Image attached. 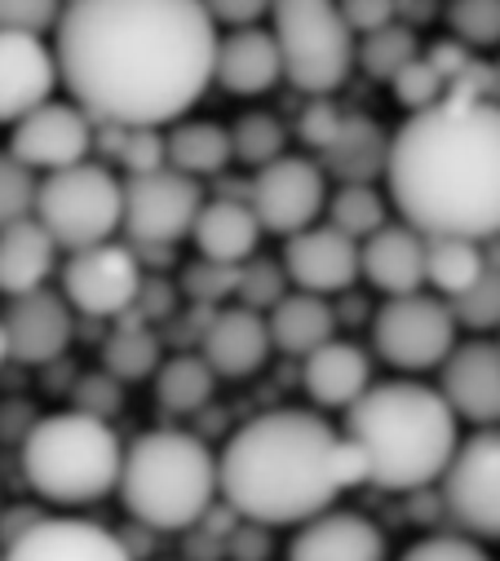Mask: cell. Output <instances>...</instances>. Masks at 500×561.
<instances>
[{
  "label": "cell",
  "mask_w": 500,
  "mask_h": 561,
  "mask_svg": "<svg viewBox=\"0 0 500 561\" xmlns=\"http://www.w3.org/2000/svg\"><path fill=\"white\" fill-rule=\"evenodd\" d=\"M217 19L204 0H67L54 54L93 124H178L217 84Z\"/></svg>",
  "instance_id": "1"
},
{
  "label": "cell",
  "mask_w": 500,
  "mask_h": 561,
  "mask_svg": "<svg viewBox=\"0 0 500 561\" xmlns=\"http://www.w3.org/2000/svg\"><path fill=\"white\" fill-rule=\"evenodd\" d=\"M390 204L421 234L500 239V102L452 93L408 111L390 142Z\"/></svg>",
  "instance_id": "2"
},
{
  "label": "cell",
  "mask_w": 500,
  "mask_h": 561,
  "mask_svg": "<svg viewBox=\"0 0 500 561\" xmlns=\"http://www.w3.org/2000/svg\"><path fill=\"white\" fill-rule=\"evenodd\" d=\"M350 486H367L363 447L306 407L253 415L221 447V500L248 522L302 526Z\"/></svg>",
  "instance_id": "3"
},
{
  "label": "cell",
  "mask_w": 500,
  "mask_h": 561,
  "mask_svg": "<svg viewBox=\"0 0 500 561\" xmlns=\"http://www.w3.org/2000/svg\"><path fill=\"white\" fill-rule=\"evenodd\" d=\"M461 415L421 380L367 385L363 398L345 407L341 434L354 438L367 456V486L382 491H425L443 482L456 447Z\"/></svg>",
  "instance_id": "4"
},
{
  "label": "cell",
  "mask_w": 500,
  "mask_h": 561,
  "mask_svg": "<svg viewBox=\"0 0 500 561\" xmlns=\"http://www.w3.org/2000/svg\"><path fill=\"white\" fill-rule=\"evenodd\" d=\"M120 500L156 530H191L221 500V456L186 430H151L124 451Z\"/></svg>",
  "instance_id": "5"
},
{
  "label": "cell",
  "mask_w": 500,
  "mask_h": 561,
  "mask_svg": "<svg viewBox=\"0 0 500 561\" xmlns=\"http://www.w3.org/2000/svg\"><path fill=\"white\" fill-rule=\"evenodd\" d=\"M27 486L58 508L98 504L120 491L124 447L102 415L89 411H54L41 415L32 434L19 443Z\"/></svg>",
  "instance_id": "6"
},
{
  "label": "cell",
  "mask_w": 500,
  "mask_h": 561,
  "mask_svg": "<svg viewBox=\"0 0 500 561\" xmlns=\"http://www.w3.org/2000/svg\"><path fill=\"white\" fill-rule=\"evenodd\" d=\"M271 32L284 54V80L310 98L337 93L359 58L341 0H275Z\"/></svg>",
  "instance_id": "7"
},
{
  "label": "cell",
  "mask_w": 500,
  "mask_h": 561,
  "mask_svg": "<svg viewBox=\"0 0 500 561\" xmlns=\"http://www.w3.org/2000/svg\"><path fill=\"white\" fill-rule=\"evenodd\" d=\"M36 217L67 252L106 243L115 239V230H124V182L93 160L45 173L36 195Z\"/></svg>",
  "instance_id": "8"
},
{
  "label": "cell",
  "mask_w": 500,
  "mask_h": 561,
  "mask_svg": "<svg viewBox=\"0 0 500 561\" xmlns=\"http://www.w3.org/2000/svg\"><path fill=\"white\" fill-rule=\"evenodd\" d=\"M456 314L443 297L408 293V297H386V306L372 314V345L377 354L399 367V371H430L443 367L447 354L456 350Z\"/></svg>",
  "instance_id": "9"
},
{
  "label": "cell",
  "mask_w": 500,
  "mask_h": 561,
  "mask_svg": "<svg viewBox=\"0 0 500 561\" xmlns=\"http://www.w3.org/2000/svg\"><path fill=\"white\" fill-rule=\"evenodd\" d=\"M200 178L164 164L156 173L124 178V234L129 243H182L204 213Z\"/></svg>",
  "instance_id": "10"
},
{
  "label": "cell",
  "mask_w": 500,
  "mask_h": 561,
  "mask_svg": "<svg viewBox=\"0 0 500 561\" xmlns=\"http://www.w3.org/2000/svg\"><path fill=\"white\" fill-rule=\"evenodd\" d=\"M63 297L71 301L76 314L84 319H120L138 306L143 293V261L134 252V243H93L67 256L63 265Z\"/></svg>",
  "instance_id": "11"
},
{
  "label": "cell",
  "mask_w": 500,
  "mask_h": 561,
  "mask_svg": "<svg viewBox=\"0 0 500 561\" xmlns=\"http://www.w3.org/2000/svg\"><path fill=\"white\" fill-rule=\"evenodd\" d=\"M443 513L456 530L500 543V425L465 438L443 473Z\"/></svg>",
  "instance_id": "12"
},
{
  "label": "cell",
  "mask_w": 500,
  "mask_h": 561,
  "mask_svg": "<svg viewBox=\"0 0 500 561\" xmlns=\"http://www.w3.org/2000/svg\"><path fill=\"white\" fill-rule=\"evenodd\" d=\"M253 213L271 234H297L328 213V173L319 160L280 156L253 178Z\"/></svg>",
  "instance_id": "13"
},
{
  "label": "cell",
  "mask_w": 500,
  "mask_h": 561,
  "mask_svg": "<svg viewBox=\"0 0 500 561\" xmlns=\"http://www.w3.org/2000/svg\"><path fill=\"white\" fill-rule=\"evenodd\" d=\"M93 142H98L93 115L80 102H54L49 98L45 106H36L32 115H23L14 124L10 151L23 164H32L36 173H58V169H71V164L89 160Z\"/></svg>",
  "instance_id": "14"
},
{
  "label": "cell",
  "mask_w": 500,
  "mask_h": 561,
  "mask_svg": "<svg viewBox=\"0 0 500 561\" xmlns=\"http://www.w3.org/2000/svg\"><path fill=\"white\" fill-rule=\"evenodd\" d=\"M284 265L293 288L302 293H319V297H341L354 288V278L363 274V243L345 230L328 226H306L297 234H288L284 248Z\"/></svg>",
  "instance_id": "15"
},
{
  "label": "cell",
  "mask_w": 500,
  "mask_h": 561,
  "mask_svg": "<svg viewBox=\"0 0 500 561\" xmlns=\"http://www.w3.org/2000/svg\"><path fill=\"white\" fill-rule=\"evenodd\" d=\"M63 84V67L54 45L32 32H0V124H19L36 106L54 98Z\"/></svg>",
  "instance_id": "16"
},
{
  "label": "cell",
  "mask_w": 500,
  "mask_h": 561,
  "mask_svg": "<svg viewBox=\"0 0 500 561\" xmlns=\"http://www.w3.org/2000/svg\"><path fill=\"white\" fill-rule=\"evenodd\" d=\"M5 332H10V350L19 363L27 367H45V363H58L76 336V310L71 301L49 288H36V293H23V297H10L5 306Z\"/></svg>",
  "instance_id": "17"
},
{
  "label": "cell",
  "mask_w": 500,
  "mask_h": 561,
  "mask_svg": "<svg viewBox=\"0 0 500 561\" xmlns=\"http://www.w3.org/2000/svg\"><path fill=\"white\" fill-rule=\"evenodd\" d=\"M439 371V389L461 420L478 430L500 425V341H465L447 354Z\"/></svg>",
  "instance_id": "18"
},
{
  "label": "cell",
  "mask_w": 500,
  "mask_h": 561,
  "mask_svg": "<svg viewBox=\"0 0 500 561\" xmlns=\"http://www.w3.org/2000/svg\"><path fill=\"white\" fill-rule=\"evenodd\" d=\"M5 561H134L115 530L84 517H45L5 548Z\"/></svg>",
  "instance_id": "19"
},
{
  "label": "cell",
  "mask_w": 500,
  "mask_h": 561,
  "mask_svg": "<svg viewBox=\"0 0 500 561\" xmlns=\"http://www.w3.org/2000/svg\"><path fill=\"white\" fill-rule=\"evenodd\" d=\"M275 350V336H271V323L262 310H248V306H226L213 314L204 341H200V354L213 363L217 376L226 380H243L266 367Z\"/></svg>",
  "instance_id": "20"
},
{
  "label": "cell",
  "mask_w": 500,
  "mask_h": 561,
  "mask_svg": "<svg viewBox=\"0 0 500 561\" xmlns=\"http://www.w3.org/2000/svg\"><path fill=\"white\" fill-rule=\"evenodd\" d=\"M288 561H386V535L363 513L328 508L302 522L288 543Z\"/></svg>",
  "instance_id": "21"
},
{
  "label": "cell",
  "mask_w": 500,
  "mask_h": 561,
  "mask_svg": "<svg viewBox=\"0 0 500 561\" xmlns=\"http://www.w3.org/2000/svg\"><path fill=\"white\" fill-rule=\"evenodd\" d=\"M363 278L386 297H408L425 288V234L408 221H390L363 239Z\"/></svg>",
  "instance_id": "22"
},
{
  "label": "cell",
  "mask_w": 500,
  "mask_h": 561,
  "mask_svg": "<svg viewBox=\"0 0 500 561\" xmlns=\"http://www.w3.org/2000/svg\"><path fill=\"white\" fill-rule=\"evenodd\" d=\"M284 80V54L275 32L262 27H230L217 45V84L235 98H258Z\"/></svg>",
  "instance_id": "23"
},
{
  "label": "cell",
  "mask_w": 500,
  "mask_h": 561,
  "mask_svg": "<svg viewBox=\"0 0 500 561\" xmlns=\"http://www.w3.org/2000/svg\"><path fill=\"white\" fill-rule=\"evenodd\" d=\"M58 239L45 230L41 217H23L0 226V297H23L49 284L58 270Z\"/></svg>",
  "instance_id": "24"
},
{
  "label": "cell",
  "mask_w": 500,
  "mask_h": 561,
  "mask_svg": "<svg viewBox=\"0 0 500 561\" xmlns=\"http://www.w3.org/2000/svg\"><path fill=\"white\" fill-rule=\"evenodd\" d=\"M372 385V358L350 341H328L302 358V389L315 407L345 411L354 398H363Z\"/></svg>",
  "instance_id": "25"
},
{
  "label": "cell",
  "mask_w": 500,
  "mask_h": 561,
  "mask_svg": "<svg viewBox=\"0 0 500 561\" xmlns=\"http://www.w3.org/2000/svg\"><path fill=\"white\" fill-rule=\"evenodd\" d=\"M390 142L395 133L372 115H345L341 133L319 151V164L332 182H382L390 169Z\"/></svg>",
  "instance_id": "26"
},
{
  "label": "cell",
  "mask_w": 500,
  "mask_h": 561,
  "mask_svg": "<svg viewBox=\"0 0 500 561\" xmlns=\"http://www.w3.org/2000/svg\"><path fill=\"white\" fill-rule=\"evenodd\" d=\"M191 239H195L200 256L243 265L248 256H258L262 221H258L253 204H243V199H213V204H204V213L195 217Z\"/></svg>",
  "instance_id": "27"
},
{
  "label": "cell",
  "mask_w": 500,
  "mask_h": 561,
  "mask_svg": "<svg viewBox=\"0 0 500 561\" xmlns=\"http://www.w3.org/2000/svg\"><path fill=\"white\" fill-rule=\"evenodd\" d=\"M266 323H271L275 350H284V354H293V358H306L310 350L328 345V341L337 336V328H341L332 301L319 297V293H302V288L288 293V297L266 314Z\"/></svg>",
  "instance_id": "28"
},
{
  "label": "cell",
  "mask_w": 500,
  "mask_h": 561,
  "mask_svg": "<svg viewBox=\"0 0 500 561\" xmlns=\"http://www.w3.org/2000/svg\"><path fill=\"white\" fill-rule=\"evenodd\" d=\"M487 270V252L478 239L465 234H425V284L439 297H461L465 288H474Z\"/></svg>",
  "instance_id": "29"
},
{
  "label": "cell",
  "mask_w": 500,
  "mask_h": 561,
  "mask_svg": "<svg viewBox=\"0 0 500 561\" xmlns=\"http://www.w3.org/2000/svg\"><path fill=\"white\" fill-rule=\"evenodd\" d=\"M235 160L230 128L213 119H178L169 128V164L191 178H217Z\"/></svg>",
  "instance_id": "30"
},
{
  "label": "cell",
  "mask_w": 500,
  "mask_h": 561,
  "mask_svg": "<svg viewBox=\"0 0 500 561\" xmlns=\"http://www.w3.org/2000/svg\"><path fill=\"white\" fill-rule=\"evenodd\" d=\"M160 363H164V341L151 332V323H147L138 310L120 314V328L102 341V367L129 385V380L156 376Z\"/></svg>",
  "instance_id": "31"
},
{
  "label": "cell",
  "mask_w": 500,
  "mask_h": 561,
  "mask_svg": "<svg viewBox=\"0 0 500 561\" xmlns=\"http://www.w3.org/2000/svg\"><path fill=\"white\" fill-rule=\"evenodd\" d=\"M213 389H217L213 363L204 354H191V350L164 358L160 371H156V398H160L164 411H178V415L204 411L208 398H213Z\"/></svg>",
  "instance_id": "32"
},
{
  "label": "cell",
  "mask_w": 500,
  "mask_h": 561,
  "mask_svg": "<svg viewBox=\"0 0 500 561\" xmlns=\"http://www.w3.org/2000/svg\"><path fill=\"white\" fill-rule=\"evenodd\" d=\"M93 151L111 156L124 164V173H156L169 164V133H160L156 124L143 128H124V124H98V142Z\"/></svg>",
  "instance_id": "33"
},
{
  "label": "cell",
  "mask_w": 500,
  "mask_h": 561,
  "mask_svg": "<svg viewBox=\"0 0 500 561\" xmlns=\"http://www.w3.org/2000/svg\"><path fill=\"white\" fill-rule=\"evenodd\" d=\"M328 221L363 243L367 234H377L382 226H390V204L377 191V182H341L328 195Z\"/></svg>",
  "instance_id": "34"
},
{
  "label": "cell",
  "mask_w": 500,
  "mask_h": 561,
  "mask_svg": "<svg viewBox=\"0 0 500 561\" xmlns=\"http://www.w3.org/2000/svg\"><path fill=\"white\" fill-rule=\"evenodd\" d=\"M421 58V45H417V32L404 27V23H390V27H377L367 32L363 45H359V67L372 76V80H395L404 67H412Z\"/></svg>",
  "instance_id": "35"
},
{
  "label": "cell",
  "mask_w": 500,
  "mask_h": 561,
  "mask_svg": "<svg viewBox=\"0 0 500 561\" xmlns=\"http://www.w3.org/2000/svg\"><path fill=\"white\" fill-rule=\"evenodd\" d=\"M230 142H235V160H239V164L266 169V164H275L280 156H288V151H284V147H288V128H284V119L271 115V111H248V115L235 119Z\"/></svg>",
  "instance_id": "36"
},
{
  "label": "cell",
  "mask_w": 500,
  "mask_h": 561,
  "mask_svg": "<svg viewBox=\"0 0 500 561\" xmlns=\"http://www.w3.org/2000/svg\"><path fill=\"white\" fill-rule=\"evenodd\" d=\"M288 265H284V256L275 261V256H248L243 265H239V293H235V301L239 306H248V310H262V314H271L284 297H288Z\"/></svg>",
  "instance_id": "37"
},
{
  "label": "cell",
  "mask_w": 500,
  "mask_h": 561,
  "mask_svg": "<svg viewBox=\"0 0 500 561\" xmlns=\"http://www.w3.org/2000/svg\"><path fill=\"white\" fill-rule=\"evenodd\" d=\"M36 195H41L36 169L23 164L14 151H0V226L36 217Z\"/></svg>",
  "instance_id": "38"
},
{
  "label": "cell",
  "mask_w": 500,
  "mask_h": 561,
  "mask_svg": "<svg viewBox=\"0 0 500 561\" xmlns=\"http://www.w3.org/2000/svg\"><path fill=\"white\" fill-rule=\"evenodd\" d=\"M456 323L469 332H500V265H487L474 288L447 301Z\"/></svg>",
  "instance_id": "39"
},
{
  "label": "cell",
  "mask_w": 500,
  "mask_h": 561,
  "mask_svg": "<svg viewBox=\"0 0 500 561\" xmlns=\"http://www.w3.org/2000/svg\"><path fill=\"white\" fill-rule=\"evenodd\" d=\"M390 89H395V98H399L404 111H425V106L452 98V80H447V71H443L430 54L417 58L412 67H404V71L390 80Z\"/></svg>",
  "instance_id": "40"
},
{
  "label": "cell",
  "mask_w": 500,
  "mask_h": 561,
  "mask_svg": "<svg viewBox=\"0 0 500 561\" xmlns=\"http://www.w3.org/2000/svg\"><path fill=\"white\" fill-rule=\"evenodd\" d=\"M235 293H239V265H230V261L200 256L182 270V297H191L195 306H221Z\"/></svg>",
  "instance_id": "41"
},
{
  "label": "cell",
  "mask_w": 500,
  "mask_h": 561,
  "mask_svg": "<svg viewBox=\"0 0 500 561\" xmlns=\"http://www.w3.org/2000/svg\"><path fill=\"white\" fill-rule=\"evenodd\" d=\"M452 32L474 49L496 45L500 41V0H456L452 5Z\"/></svg>",
  "instance_id": "42"
},
{
  "label": "cell",
  "mask_w": 500,
  "mask_h": 561,
  "mask_svg": "<svg viewBox=\"0 0 500 561\" xmlns=\"http://www.w3.org/2000/svg\"><path fill=\"white\" fill-rule=\"evenodd\" d=\"M67 0H0V32H32L45 36L58 27Z\"/></svg>",
  "instance_id": "43"
},
{
  "label": "cell",
  "mask_w": 500,
  "mask_h": 561,
  "mask_svg": "<svg viewBox=\"0 0 500 561\" xmlns=\"http://www.w3.org/2000/svg\"><path fill=\"white\" fill-rule=\"evenodd\" d=\"M71 398H76V411H89V415H102L106 420V415H115L124 407V380L102 367V371L80 376L76 389H71Z\"/></svg>",
  "instance_id": "44"
},
{
  "label": "cell",
  "mask_w": 500,
  "mask_h": 561,
  "mask_svg": "<svg viewBox=\"0 0 500 561\" xmlns=\"http://www.w3.org/2000/svg\"><path fill=\"white\" fill-rule=\"evenodd\" d=\"M399 561H491L487 548L478 539H469L465 530L461 535H430V539H417Z\"/></svg>",
  "instance_id": "45"
},
{
  "label": "cell",
  "mask_w": 500,
  "mask_h": 561,
  "mask_svg": "<svg viewBox=\"0 0 500 561\" xmlns=\"http://www.w3.org/2000/svg\"><path fill=\"white\" fill-rule=\"evenodd\" d=\"M341 124H345V111L332 102V93H323V98H310V102H306L302 124H297V137H302L310 151H323L332 137L341 133Z\"/></svg>",
  "instance_id": "46"
},
{
  "label": "cell",
  "mask_w": 500,
  "mask_h": 561,
  "mask_svg": "<svg viewBox=\"0 0 500 561\" xmlns=\"http://www.w3.org/2000/svg\"><path fill=\"white\" fill-rule=\"evenodd\" d=\"M271 530H275V526L248 522V517H243V522L226 535V557H230V561H271V552H275Z\"/></svg>",
  "instance_id": "47"
},
{
  "label": "cell",
  "mask_w": 500,
  "mask_h": 561,
  "mask_svg": "<svg viewBox=\"0 0 500 561\" xmlns=\"http://www.w3.org/2000/svg\"><path fill=\"white\" fill-rule=\"evenodd\" d=\"M399 5H404V0H341V14H345V23L359 36H367V32H377V27H390L395 14H399Z\"/></svg>",
  "instance_id": "48"
},
{
  "label": "cell",
  "mask_w": 500,
  "mask_h": 561,
  "mask_svg": "<svg viewBox=\"0 0 500 561\" xmlns=\"http://www.w3.org/2000/svg\"><path fill=\"white\" fill-rule=\"evenodd\" d=\"M147 323H169L178 314V288L169 284V278H143V293H138V306H134Z\"/></svg>",
  "instance_id": "49"
},
{
  "label": "cell",
  "mask_w": 500,
  "mask_h": 561,
  "mask_svg": "<svg viewBox=\"0 0 500 561\" xmlns=\"http://www.w3.org/2000/svg\"><path fill=\"white\" fill-rule=\"evenodd\" d=\"M275 0H204V10L221 27H258V19H271Z\"/></svg>",
  "instance_id": "50"
},
{
  "label": "cell",
  "mask_w": 500,
  "mask_h": 561,
  "mask_svg": "<svg viewBox=\"0 0 500 561\" xmlns=\"http://www.w3.org/2000/svg\"><path fill=\"white\" fill-rule=\"evenodd\" d=\"M49 513L45 508H36V504H10V508H0V543H14V539H23L32 526H41Z\"/></svg>",
  "instance_id": "51"
},
{
  "label": "cell",
  "mask_w": 500,
  "mask_h": 561,
  "mask_svg": "<svg viewBox=\"0 0 500 561\" xmlns=\"http://www.w3.org/2000/svg\"><path fill=\"white\" fill-rule=\"evenodd\" d=\"M120 535V543L124 548H129V557L134 561H143V557H151V548H156V526H147V522H129V526H124V530H115Z\"/></svg>",
  "instance_id": "52"
},
{
  "label": "cell",
  "mask_w": 500,
  "mask_h": 561,
  "mask_svg": "<svg viewBox=\"0 0 500 561\" xmlns=\"http://www.w3.org/2000/svg\"><path fill=\"white\" fill-rule=\"evenodd\" d=\"M226 557V539L213 535V530H200L191 543H186V561H217Z\"/></svg>",
  "instance_id": "53"
},
{
  "label": "cell",
  "mask_w": 500,
  "mask_h": 561,
  "mask_svg": "<svg viewBox=\"0 0 500 561\" xmlns=\"http://www.w3.org/2000/svg\"><path fill=\"white\" fill-rule=\"evenodd\" d=\"M173 248H178V243H134L138 261L151 265V270H169V265H173Z\"/></svg>",
  "instance_id": "54"
},
{
  "label": "cell",
  "mask_w": 500,
  "mask_h": 561,
  "mask_svg": "<svg viewBox=\"0 0 500 561\" xmlns=\"http://www.w3.org/2000/svg\"><path fill=\"white\" fill-rule=\"evenodd\" d=\"M14 358V350H10V332H5V319H0V367H5Z\"/></svg>",
  "instance_id": "55"
},
{
  "label": "cell",
  "mask_w": 500,
  "mask_h": 561,
  "mask_svg": "<svg viewBox=\"0 0 500 561\" xmlns=\"http://www.w3.org/2000/svg\"><path fill=\"white\" fill-rule=\"evenodd\" d=\"M491 98H496V102H500V67H496V93H491Z\"/></svg>",
  "instance_id": "56"
},
{
  "label": "cell",
  "mask_w": 500,
  "mask_h": 561,
  "mask_svg": "<svg viewBox=\"0 0 500 561\" xmlns=\"http://www.w3.org/2000/svg\"><path fill=\"white\" fill-rule=\"evenodd\" d=\"M0 561H5V543H0Z\"/></svg>",
  "instance_id": "57"
},
{
  "label": "cell",
  "mask_w": 500,
  "mask_h": 561,
  "mask_svg": "<svg viewBox=\"0 0 500 561\" xmlns=\"http://www.w3.org/2000/svg\"><path fill=\"white\" fill-rule=\"evenodd\" d=\"M496 341H500V332H496Z\"/></svg>",
  "instance_id": "58"
}]
</instances>
